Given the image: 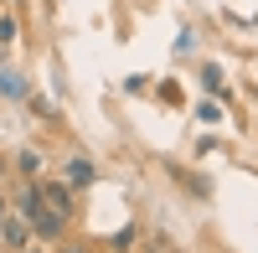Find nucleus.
<instances>
[{
	"label": "nucleus",
	"mask_w": 258,
	"mask_h": 253,
	"mask_svg": "<svg viewBox=\"0 0 258 253\" xmlns=\"http://www.w3.org/2000/svg\"><path fill=\"white\" fill-rule=\"evenodd\" d=\"M57 253H88V248H83V243H62Z\"/></svg>",
	"instance_id": "nucleus-9"
},
{
	"label": "nucleus",
	"mask_w": 258,
	"mask_h": 253,
	"mask_svg": "<svg viewBox=\"0 0 258 253\" xmlns=\"http://www.w3.org/2000/svg\"><path fill=\"white\" fill-rule=\"evenodd\" d=\"M16 36H21L16 11H6V6H0V52H11V47H16Z\"/></svg>",
	"instance_id": "nucleus-4"
},
{
	"label": "nucleus",
	"mask_w": 258,
	"mask_h": 253,
	"mask_svg": "<svg viewBox=\"0 0 258 253\" xmlns=\"http://www.w3.org/2000/svg\"><path fill=\"white\" fill-rule=\"evenodd\" d=\"M16 217L31 227V238H36V243H57V238H62V227H68L62 217H52V212H47V202H41L36 181H26V186L16 192Z\"/></svg>",
	"instance_id": "nucleus-1"
},
{
	"label": "nucleus",
	"mask_w": 258,
	"mask_h": 253,
	"mask_svg": "<svg viewBox=\"0 0 258 253\" xmlns=\"http://www.w3.org/2000/svg\"><path fill=\"white\" fill-rule=\"evenodd\" d=\"M93 176H98V171H93L88 155H68V165H62V181H68L73 192H78V186H93Z\"/></svg>",
	"instance_id": "nucleus-3"
},
{
	"label": "nucleus",
	"mask_w": 258,
	"mask_h": 253,
	"mask_svg": "<svg viewBox=\"0 0 258 253\" xmlns=\"http://www.w3.org/2000/svg\"><path fill=\"white\" fill-rule=\"evenodd\" d=\"M6 243H11V248H26V243H31V227L21 222V217H6Z\"/></svg>",
	"instance_id": "nucleus-6"
},
{
	"label": "nucleus",
	"mask_w": 258,
	"mask_h": 253,
	"mask_svg": "<svg viewBox=\"0 0 258 253\" xmlns=\"http://www.w3.org/2000/svg\"><path fill=\"white\" fill-rule=\"evenodd\" d=\"M0 93H6V98H26V88H21V78H11V73H0Z\"/></svg>",
	"instance_id": "nucleus-7"
},
{
	"label": "nucleus",
	"mask_w": 258,
	"mask_h": 253,
	"mask_svg": "<svg viewBox=\"0 0 258 253\" xmlns=\"http://www.w3.org/2000/svg\"><path fill=\"white\" fill-rule=\"evenodd\" d=\"M150 253H155V248H150Z\"/></svg>",
	"instance_id": "nucleus-12"
},
{
	"label": "nucleus",
	"mask_w": 258,
	"mask_h": 253,
	"mask_svg": "<svg viewBox=\"0 0 258 253\" xmlns=\"http://www.w3.org/2000/svg\"><path fill=\"white\" fill-rule=\"evenodd\" d=\"M36 192H41V202H47V212H52V217L73 222L78 197H73V186H68V181H36Z\"/></svg>",
	"instance_id": "nucleus-2"
},
{
	"label": "nucleus",
	"mask_w": 258,
	"mask_h": 253,
	"mask_svg": "<svg viewBox=\"0 0 258 253\" xmlns=\"http://www.w3.org/2000/svg\"><path fill=\"white\" fill-rule=\"evenodd\" d=\"M21 253H47V243H36V238H31V243H26V248H21Z\"/></svg>",
	"instance_id": "nucleus-8"
},
{
	"label": "nucleus",
	"mask_w": 258,
	"mask_h": 253,
	"mask_svg": "<svg viewBox=\"0 0 258 253\" xmlns=\"http://www.w3.org/2000/svg\"><path fill=\"white\" fill-rule=\"evenodd\" d=\"M0 176H6V155H0Z\"/></svg>",
	"instance_id": "nucleus-11"
},
{
	"label": "nucleus",
	"mask_w": 258,
	"mask_h": 253,
	"mask_svg": "<svg viewBox=\"0 0 258 253\" xmlns=\"http://www.w3.org/2000/svg\"><path fill=\"white\" fill-rule=\"evenodd\" d=\"M0 217H6V197H0Z\"/></svg>",
	"instance_id": "nucleus-10"
},
{
	"label": "nucleus",
	"mask_w": 258,
	"mask_h": 253,
	"mask_svg": "<svg viewBox=\"0 0 258 253\" xmlns=\"http://www.w3.org/2000/svg\"><path fill=\"white\" fill-rule=\"evenodd\" d=\"M16 171L26 176V181H41V150H21L16 155Z\"/></svg>",
	"instance_id": "nucleus-5"
}]
</instances>
